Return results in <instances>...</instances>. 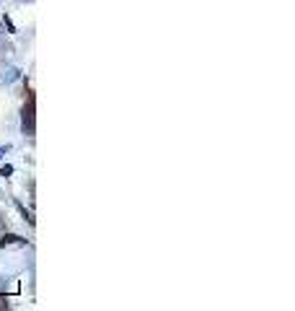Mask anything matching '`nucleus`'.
<instances>
[{
  "label": "nucleus",
  "mask_w": 295,
  "mask_h": 311,
  "mask_svg": "<svg viewBox=\"0 0 295 311\" xmlns=\"http://www.w3.org/2000/svg\"><path fill=\"white\" fill-rule=\"evenodd\" d=\"M5 244H26V242H24L21 236H3V246Z\"/></svg>",
  "instance_id": "obj_1"
}]
</instances>
